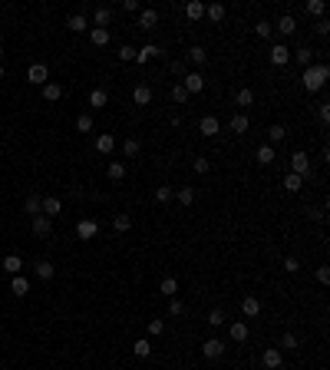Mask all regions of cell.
Here are the masks:
<instances>
[{
	"label": "cell",
	"instance_id": "cell-49",
	"mask_svg": "<svg viewBox=\"0 0 330 370\" xmlns=\"http://www.w3.org/2000/svg\"><path fill=\"white\" fill-rule=\"evenodd\" d=\"M119 60H122V63H126V60H135V47L122 43V50H119Z\"/></svg>",
	"mask_w": 330,
	"mask_h": 370
},
{
	"label": "cell",
	"instance_id": "cell-16",
	"mask_svg": "<svg viewBox=\"0 0 330 370\" xmlns=\"http://www.w3.org/2000/svg\"><path fill=\"white\" fill-rule=\"evenodd\" d=\"M155 24H158V14H155V10H139V27H142V30H152Z\"/></svg>",
	"mask_w": 330,
	"mask_h": 370
},
{
	"label": "cell",
	"instance_id": "cell-31",
	"mask_svg": "<svg viewBox=\"0 0 330 370\" xmlns=\"http://www.w3.org/2000/svg\"><path fill=\"white\" fill-rule=\"evenodd\" d=\"M291 56H294V60H297L300 66H304V70H307V66H314V53H310V50H307V47H304V50H297V53H291Z\"/></svg>",
	"mask_w": 330,
	"mask_h": 370
},
{
	"label": "cell",
	"instance_id": "cell-4",
	"mask_svg": "<svg viewBox=\"0 0 330 370\" xmlns=\"http://www.w3.org/2000/svg\"><path fill=\"white\" fill-rule=\"evenodd\" d=\"M63 212V202L56 195H47L43 202H40V215H47V218H53V215H60Z\"/></svg>",
	"mask_w": 330,
	"mask_h": 370
},
{
	"label": "cell",
	"instance_id": "cell-30",
	"mask_svg": "<svg viewBox=\"0 0 330 370\" xmlns=\"http://www.w3.org/2000/svg\"><path fill=\"white\" fill-rule=\"evenodd\" d=\"M231 340H238V344H241V340H248V324H241V321L231 324Z\"/></svg>",
	"mask_w": 330,
	"mask_h": 370
},
{
	"label": "cell",
	"instance_id": "cell-34",
	"mask_svg": "<svg viewBox=\"0 0 330 370\" xmlns=\"http://www.w3.org/2000/svg\"><path fill=\"white\" fill-rule=\"evenodd\" d=\"M235 102H238V106H251V102H254V89H238Z\"/></svg>",
	"mask_w": 330,
	"mask_h": 370
},
{
	"label": "cell",
	"instance_id": "cell-47",
	"mask_svg": "<svg viewBox=\"0 0 330 370\" xmlns=\"http://www.w3.org/2000/svg\"><path fill=\"white\" fill-rule=\"evenodd\" d=\"M172 99L175 102H185V99H189V89L182 86V83H175V86H172Z\"/></svg>",
	"mask_w": 330,
	"mask_h": 370
},
{
	"label": "cell",
	"instance_id": "cell-25",
	"mask_svg": "<svg viewBox=\"0 0 330 370\" xmlns=\"http://www.w3.org/2000/svg\"><path fill=\"white\" fill-rule=\"evenodd\" d=\"M106 102H109V93H106V89H93V93H89V106H96V109H102Z\"/></svg>",
	"mask_w": 330,
	"mask_h": 370
},
{
	"label": "cell",
	"instance_id": "cell-43",
	"mask_svg": "<svg viewBox=\"0 0 330 370\" xmlns=\"http://www.w3.org/2000/svg\"><path fill=\"white\" fill-rule=\"evenodd\" d=\"M76 129H79V133H93V116H89V112H83V116L76 119Z\"/></svg>",
	"mask_w": 330,
	"mask_h": 370
},
{
	"label": "cell",
	"instance_id": "cell-9",
	"mask_svg": "<svg viewBox=\"0 0 330 370\" xmlns=\"http://www.w3.org/2000/svg\"><path fill=\"white\" fill-rule=\"evenodd\" d=\"M261 363H264L267 370H277L284 363V357H281V350L277 347H271V350H264V357H261Z\"/></svg>",
	"mask_w": 330,
	"mask_h": 370
},
{
	"label": "cell",
	"instance_id": "cell-59",
	"mask_svg": "<svg viewBox=\"0 0 330 370\" xmlns=\"http://www.w3.org/2000/svg\"><path fill=\"white\" fill-rule=\"evenodd\" d=\"M0 60H4V50H0ZM0 76H4V63H0Z\"/></svg>",
	"mask_w": 330,
	"mask_h": 370
},
{
	"label": "cell",
	"instance_id": "cell-33",
	"mask_svg": "<svg viewBox=\"0 0 330 370\" xmlns=\"http://www.w3.org/2000/svg\"><path fill=\"white\" fill-rule=\"evenodd\" d=\"M258 162L261 166H271V162H274V149H271V146H258Z\"/></svg>",
	"mask_w": 330,
	"mask_h": 370
},
{
	"label": "cell",
	"instance_id": "cell-24",
	"mask_svg": "<svg viewBox=\"0 0 330 370\" xmlns=\"http://www.w3.org/2000/svg\"><path fill=\"white\" fill-rule=\"evenodd\" d=\"M109 20H112V10L109 7H96V27H99V30H106Z\"/></svg>",
	"mask_w": 330,
	"mask_h": 370
},
{
	"label": "cell",
	"instance_id": "cell-6",
	"mask_svg": "<svg viewBox=\"0 0 330 370\" xmlns=\"http://www.w3.org/2000/svg\"><path fill=\"white\" fill-rule=\"evenodd\" d=\"M96 235H99V225H96L93 218H83L76 225V238H83V241H86V238H96Z\"/></svg>",
	"mask_w": 330,
	"mask_h": 370
},
{
	"label": "cell",
	"instance_id": "cell-51",
	"mask_svg": "<svg viewBox=\"0 0 330 370\" xmlns=\"http://www.w3.org/2000/svg\"><path fill=\"white\" fill-rule=\"evenodd\" d=\"M182 311H185V304H182L179 298H172V301H169V314H175V317H179Z\"/></svg>",
	"mask_w": 330,
	"mask_h": 370
},
{
	"label": "cell",
	"instance_id": "cell-11",
	"mask_svg": "<svg viewBox=\"0 0 330 370\" xmlns=\"http://www.w3.org/2000/svg\"><path fill=\"white\" fill-rule=\"evenodd\" d=\"M112 149H116V139H112L109 133H99V136H96V152H102V156H109Z\"/></svg>",
	"mask_w": 330,
	"mask_h": 370
},
{
	"label": "cell",
	"instance_id": "cell-57",
	"mask_svg": "<svg viewBox=\"0 0 330 370\" xmlns=\"http://www.w3.org/2000/svg\"><path fill=\"white\" fill-rule=\"evenodd\" d=\"M317 281L327 284V281H330V271H327V268H320V271H317Z\"/></svg>",
	"mask_w": 330,
	"mask_h": 370
},
{
	"label": "cell",
	"instance_id": "cell-10",
	"mask_svg": "<svg viewBox=\"0 0 330 370\" xmlns=\"http://www.w3.org/2000/svg\"><path fill=\"white\" fill-rule=\"evenodd\" d=\"M241 314H244V317H258V314H261V301L254 298V294H248V298L241 301Z\"/></svg>",
	"mask_w": 330,
	"mask_h": 370
},
{
	"label": "cell",
	"instance_id": "cell-13",
	"mask_svg": "<svg viewBox=\"0 0 330 370\" xmlns=\"http://www.w3.org/2000/svg\"><path fill=\"white\" fill-rule=\"evenodd\" d=\"M198 129H202L205 136H218L221 122H218V116H202V122H198Z\"/></svg>",
	"mask_w": 330,
	"mask_h": 370
},
{
	"label": "cell",
	"instance_id": "cell-46",
	"mask_svg": "<svg viewBox=\"0 0 330 370\" xmlns=\"http://www.w3.org/2000/svg\"><path fill=\"white\" fill-rule=\"evenodd\" d=\"M208 324H212V327H221V324H225V311H221V307H215L212 314H208Z\"/></svg>",
	"mask_w": 330,
	"mask_h": 370
},
{
	"label": "cell",
	"instance_id": "cell-42",
	"mask_svg": "<svg viewBox=\"0 0 330 370\" xmlns=\"http://www.w3.org/2000/svg\"><path fill=\"white\" fill-rule=\"evenodd\" d=\"M162 334H165V321L152 317V321H149V337H162Z\"/></svg>",
	"mask_w": 330,
	"mask_h": 370
},
{
	"label": "cell",
	"instance_id": "cell-20",
	"mask_svg": "<svg viewBox=\"0 0 330 370\" xmlns=\"http://www.w3.org/2000/svg\"><path fill=\"white\" fill-rule=\"evenodd\" d=\"M158 291H162L165 298H175V294H179V278H162Z\"/></svg>",
	"mask_w": 330,
	"mask_h": 370
},
{
	"label": "cell",
	"instance_id": "cell-28",
	"mask_svg": "<svg viewBox=\"0 0 330 370\" xmlns=\"http://www.w3.org/2000/svg\"><path fill=\"white\" fill-rule=\"evenodd\" d=\"M277 30L284 33V37H291L294 30H297V24H294V17L287 14V17H281V20H277Z\"/></svg>",
	"mask_w": 330,
	"mask_h": 370
},
{
	"label": "cell",
	"instance_id": "cell-17",
	"mask_svg": "<svg viewBox=\"0 0 330 370\" xmlns=\"http://www.w3.org/2000/svg\"><path fill=\"white\" fill-rule=\"evenodd\" d=\"M185 17H189V20H202V17H205V4H202V0L185 4Z\"/></svg>",
	"mask_w": 330,
	"mask_h": 370
},
{
	"label": "cell",
	"instance_id": "cell-56",
	"mask_svg": "<svg viewBox=\"0 0 330 370\" xmlns=\"http://www.w3.org/2000/svg\"><path fill=\"white\" fill-rule=\"evenodd\" d=\"M317 33L327 37V33H330V20H323V17H320V20H317Z\"/></svg>",
	"mask_w": 330,
	"mask_h": 370
},
{
	"label": "cell",
	"instance_id": "cell-2",
	"mask_svg": "<svg viewBox=\"0 0 330 370\" xmlns=\"http://www.w3.org/2000/svg\"><path fill=\"white\" fill-rule=\"evenodd\" d=\"M291 169H294V175H300V179L310 175V156H307V152H294V156H291Z\"/></svg>",
	"mask_w": 330,
	"mask_h": 370
},
{
	"label": "cell",
	"instance_id": "cell-54",
	"mask_svg": "<svg viewBox=\"0 0 330 370\" xmlns=\"http://www.w3.org/2000/svg\"><path fill=\"white\" fill-rule=\"evenodd\" d=\"M281 344H284V350H294V347H297V337H294V334H284Z\"/></svg>",
	"mask_w": 330,
	"mask_h": 370
},
{
	"label": "cell",
	"instance_id": "cell-36",
	"mask_svg": "<svg viewBox=\"0 0 330 370\" xmlns=\"http://www.w3.org/2000/svg\"><path fill=\"white\" fill-rule=\"evenodd\" d=\"M70 30H73V33H83V30H89V27H86V17H83V14L70 17Z\"/></svg>",
	"mask_w": 330,
	"mask_h": 370
},
{
	"label": "cell",
	"instance_id": "cell-8",
	"mask_svg": "<svg viewBox=\"0 0 330 370\" xmlns=\"http://www.w3.org/2000/svg\"><path fill=\"white\" fill-rule=\"evenodd\" d=\"M182 86L189 89V96L192 93H202V89H205V76H202V73H189V76L182 79Z\"/></svg>",
	"mask_w": 330,
	"mask_h": 370
},
{
	"label": "cell",
	"instance_id": "cell-5",
	"mask_svg": "<svg viewBox=\"0 0 330 370\" xmlns=\"http://www.w3.org/2000/svg\"><path fill=\"white\" fill-rule=\"evenodd\" d=\"M202 354L208 357V360H218V357L225 354V344H221L218 337H208V340H205V344H202Z\"/></svg>",
	"mask_w": 330,
	"mask_h": 370
},
{
	"label": "cell",
	"instance_id": "cell-45",
	"mask_svg": "<svg viewBox=\"0 0 330 370\" xmlns=\"http://www.w3.org/2000/svg\"><path fill=\"white\" fill-rule=\"evenodd\" d=\"M205 14H208V20H215V24H218L221 17H225V7H221V4H212V7H205Z\"/></svg>",
	"mask_w": 330,
	"mask_h": 370
},
{
	"label": "cell",
	"instance_id": "cell-39",
	"mask_svg": "<svg viewBox=\"0 0 330 370\" xmlns=\"http://www.w3.org/2000/svg\"><path fill=\"white\" fill-rule=\"evenodd\" d=\"M300 185H304V179H300V175H287V179H284V189L287 192H300Z\"/></svg>",
	"mask_w": 330,
	"mask_h": 370
},
{
	"label": "cell",
	"instance_id": "cell-32",
	"mask_svg": "<svg viewBox=\"0 0 330 370\" xmlns=\"http://www.w3.org/2000/svg\"><path fill=\"white\" fill-rule=\"evenodd\" d=\"M205 60H208V53H205V47H192V50H189V63L202 66Z\"/></svg>",
	"mask_w": 330,
	"mask_h": 370
},
{
	"label": "cell",
	"instance_id": "cell-7",
	"mask_svg": "<svg viewBox=\"0 0 330 370\" xmlns=\"http://www.w3.org/2000/svg\"><path fill=\"white\" fill-rule=\"evenodd\" d=\"M287 60H291V50L284 47V43H274V47H271V63H274V66H287Z\"/></svg>",
	"mask_w": 330,
	"mask_h": 370
},
{
	"label": "cell",
	"instance_id": "cell-53",
	"mask_svg": "<svg viewBox=\"0 0 330 370\" xmlns=\"http://www.w3.org/2000/svg\"><path fill=\"white\" fill-rule=\"evenodd\" d=\"M317 116H320V122H330V102H320V109H317Z\"/></svg>",
	"mask_w": 330,
	"mask_h": 370
},
{
	"label": "cell",
	"instance_id": "cell-44",
	"mask_svg": "<svg viewBox=\"0 0 330 370\" xmlns=\"http://www.w3.org/2000/svg\"><path fill=\"white\" fill-rule=\"evenodd\" d=\"M112 228H116V231H129V228H132V218H129V215H116Z\"/></svg>",
	"mask_w": 330,
	"mask_h": 370
},
{
	"label": "cell",
	"instance_id": "cell-27",
	"mask_svg": "<svg viewBox=\"0 0 330 370\" xmlns=\"http://www.w3.org/2000/svg\"><path fill=\"white\" fill-rule=\"evenodd\" d=\"M172 198H175V189H172V185H158V189H155V202H158V205L172 202Z\"/></svg>",
	"mask_w": 330,
	"mask_h": 370
},
{
	"label": "cell",
	"instance_id": "cell-12",
	"mask_svg": "<svg viewBox=\"0 0 330 370\" xmlns=\"http://www.w3.org/2000/svg\"><path fill=\"white\" fill-rule=\"evenodd\" d=\"M158 53H162V50H158L155 43H145V47H139V50H135V63H149L152 56H158Z\"/></svg>",
	"mask_w": 330,
	"mask_h": 370
},
{
	"label": "cell",
	"instance_id": "cell-1",
	"mask_svg": "<svg viewBox=\"0 0 330 370\" xmlns=\"http://www.w3.org/2000/svg\"><path fill=\"white\" fill-rule=\"evenodd\" d=\"M327 76H330L327 63H317V66H307V70H304L300 83H304V89H307V93H320V89H323V83H327Z\"/></svg>",
	"mask_w": 330,
	"mask_h": 370
},
{
	"label": "cell",
	"instance_id": "cell-26",
	"mask_svg": "<svg viewBox=\"0 0 330 370\" xmlns=\"http://www.w3.org/2000/svg\"><path fill=\"white\" fill-rule=\"evenodd\" d=\"M106 175H109L112 182H122V179H126V166H122V162H109V169H106Z\"/></svg>",
	"mask_w": 330,
	"mask_h": 370
},
{
	"label": "cell",
	"instance_id": "cell-35",
	"mask_svg": "<svg viewBox=\"0 0 330 370\" xmlns=\"http://www.w3.org/2000/svg\"><path fill=\"white\" fill-rule=\"evenodd\" d=\"M40 202H43V198H40V195H30V198H27V202H24V212H30L33 218H37V215H40Z\"/></svg>",
	"mask_w": 330,
	"mask_h": 370
},
{
	"label": "cell",
	"instance_id": "cell-19",
	"mask_svg": "<svg viewBox=\"0 0 330 370\" xmlns=\"http://www.w3.org/2000/svg\"><path fill=\"white\" fill-rule=\"evenodd\" d=\"M50 228H53V221H50L47 215H37V218H33V235H50Z\"/></svg>",
	"mask_w": 330,
	"mask_h": 370
},
{
	"label": "cell",
	"instance_id": "cell-58",
	"mask_svg": "<svg viewBox=\"0 0 330 370\" xmlns=\"http://www.w3.org/2000/svg\"><path fill=\"white\" fill-rule=\"evenodd\" d=\"M122 7H126L129 14H132V10H139V0H122Z\"/></svg>",
	"mask_w": 330,
	"mask_h": 370
},
{
	"label": "cell",
	"instance_id": "cell-40",
	"mask_svg": "<svg viewBox=\"0 0 330 370\" xmlns=\"http://www.w3.org/2000/svg\"><path fill=\"white\" fill-rule=\"evenodd\" d=\"M267 139H271V142H284V139H287V129H284V126H271V129H267Z\"/></svg>",
	"mask_w": 330,
	"mask_h": 370
},
{
	"label": "cell",
	"instance_id": "cell-15",
	"mask_svg": "<svg viewBox=\"0 0 330 370\" xmlns=\"http://www.w3.org/2000/svg\"><path fill=\"white\" fill-rule=\"evenodd\" d=\"M10 291H14L17 298H24V294L30 291V281H27L24 275H14V281H10Z\"/></svg>",
	"mask_w": 330,
	"mask_h": 370
},
{
	"label": "cell",
	"instance_id": "cell-41",
	"mask_svg": "<svg viewBox=\"0 0 330 370\" xmlns=\"http://www.w3.org/2000/svg\"><path fill=\"white\" fill-rule=\"evenodd\" d=\"M122 152H126V159H135L139 156V139H126L122 142Z\"/></svg>",
	"mask_w": 330,
	"mask_h": 370
},
{
	"label": "cell",
	"instance_id": "cell-22",
	"mask_svg": "<svg viewBox=\"0 0 330 370\" xmlns=\"http://www.w3.org/2000/svg\"><path fill=\"white\" fill-rule=\"evenodd\" d=\"M33 271H37L40 281H50V278H53V265H50V261H37V265H33Z\"/></svg>",
	"mask_w": 330,
	"mask_h": 370
},
{
	"label": "cell",
	"instance_id": "cell-37",
	"mask_svg": "<svg viewBox=\"0 0 330 370\" xmlns=\"http://www.w3.org/2000/svg\"><path fill=\"white\" fill-rule=\"evenodd\" d=\"M132 350H135V357H149L152 354V340H135Z\"/></svg>",
	"mask_w": 330,
	"mask_h": 370
},
{
	"label": "cell",
	"instance_id": "cell-48",
	"mask_svg": "<svg viewBox=\"0 0 330 370\" xmlns=\"http://www.w3.org/2000/svg\"><path fill=\"white\" fill-rule=\"evenodd\" d=\"M179 202H182V205H192V202H195V189H189V185H185V189H179Z\"/></svg>",
	"mask_w": 330,
	"mask_h": 370
},
{
	"label": "cell",
	"instance_id": "cell-50",
	"mask_svg": "<svg viewBox=\"0 0 330 370\" xmlns=\"http://www.w3.org/2000/svg\"><path fill=\"white\" fill-rule=\"evenodd\" d=\"M271 30H274V27H271V24H264V20H261L258 27H254V33H258L261 40H267V37H271Z\"/></svg>",
	"mask_w": 330,
	"mask_h": 370
},
{
	"label": "cell",
	"instance_id": "cell-14",
	"mask_svg": "<svg viewBox=\"0 0 330 370\" xmlns=\"http://www.w3.org/2000/svg\"><path fill=\"white\" fill-rule=\"evenodd\" d=\"M132 99L139 102V106H149V102H152V86H145V83H139V86L132 89Z\"/></svg>",
	"mask_w": 330,
	"mask_h": 370
},
{
	"label": "cell",
	"instance_id": "cell-23",
	"mask_svg": "<svg viewBox=\"0 0 330 370\" xmlns=\"http://www.w3.org/2000/svg\"><path fill=\"white\" fill-rule=\"evenodd\" d=\"M248 126H251V122H248V116H241V112H238V116H231V133H235V136L248 133Z\"/></svg>",
	"mask_w": 330,
	"mask_h": 370
},
{
	"label": "cell",
	"instance_id": "cell-55",
	"mask_svg": "<svg viewBox=\"0 0 330 370\" xmlns=\"http://www.w3.org/2000/svg\"><path fill=\"white\" fill-rule=\"evenodd\" d=\"M297 268H300V261H297V258H284V271H291V275H294Z\"/></svg>",
	"mask_w": 330,
	"mask_h": 370
},
{
	"label": "cell",
	"instance_id": "cell-3",
	"mask_svg": "<svg viewBox=\"0 0 330 370\" xmlns=\"http://www.w3.org/2000/svg\"><path fill=\"white\" fill-rule=\"evenodd\" d=\"M27 79H30V83H37V86L50 83V70H47V63H33L30 70H27Z\"/></svg>",
	"mask_w": 330,
	"mask_h": 370
},
{
	"label": "cell",
	"instance_id": "cell-21",
	"mask_svg": "<svg viewBox=\"0 0 330 370\" xmlns=\"http://www.w3.org/2000/svg\"><path fill=\"white\" fill-rule=\"evenodd\" d=\"M20 268H24L20 255H7V258H4V271H7V275H20Z\"/></svg>",
	"mask_w": 330,
	"mask_h": 370
},
{
	"label": "cell",
	"instance_id": "cell-18",
	"mask_svg": "<svg viewBox=\"0 0 330 370\" xmlns=\"http://www.w3.org/2000/svg\"><path fill=\"white\" fill-rule=\"evenodd\" d=\"M60 96H63V86H60V83H43V99L47 102H56Z\"/></svg>",
	"mask_w": 330,
	"mask_h": 370
},
{
	"label": "cell",
	"instance_id": "cell-29",
	"mask_svg": "<svg viewBox=\"0 0 330 370\" xmlns=\"http://www.w3.org/2000/svg\"><path fill=\"white\" fill-rule=\"evenodd\" d=\"M89 40H93L96 47H106V43H109V30H99V27H93V30H89Z\"/></svg>",
	"mask_w": 330,
	"mask_h": 370
},
{
	"label": "cell",
	"instance_id": "cell-52",
	"mask_svg": "<svg viewBox=\"0 0 330 370\" xmlns=\"http://www.w3.org/2000/svg\"><path fill=\"white\" fill-rule=\"evenodd\" d=\"M208 169H212V162H208V159H195V172H198V175H205Z\"/></svg>",
	"mask_w": 330,
	"mask_h": 370
},
{
	"label": "cell",
	"instance_id": "cell-38",
	"mask_svg": "<svg viewBox=\"0 0 330 370\" xmlns=\"http://www.w3.org/2000/svg\"><path fill=\"white\" fill-rule=\"evenodd\" d=\"M304 10H307L310 17H323V10H327V7H323L320 0H307V4H304Z\"/></svg>",
	"mask_w": 330,
	"mask_h": 370
}]
</instances>
